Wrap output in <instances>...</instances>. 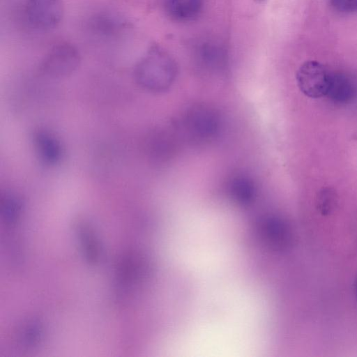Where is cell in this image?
<instances>
[{"label": "cell", "mask_w": 357, "mask_h": 357, "mask_svg": "<svg viewBox=\"0 0 357 357\" xmlns=\"http://www.w3.org/2000/svg\"><path fill=\"white\" fill-rule=\"evenodd\" d=\"M81 56L73 44L62 42L54 45L45 54L40 65L42 72L52 78L72 75L79 66Z\"/></svg>", "instance_id": "7a4b0ae2"}, {"label": "cell", "mask_w": 357, "mask_h": 357, "mask_svg": "<svg viewBox=\"0 0 357 357\" xmlns=\"http://www.w3.org/2000/svg\"><path fill=\"white\" fill-rule=\"evenodd\" d=\"M355 294H356V296L357 298V278H356V282H355Z\"/></svg>", "instance_id": "30bf717a"}, {"label": "cell", "mask_w": 357, "mask_h": 357, "mask_svg": "<svg viewBox=\"0 0 357 357\" xmlns=\"http://www.w3.org/2000/svg\"><path fill=\"white\" fill-rule=\"evenodd\" d=\"M24 6L28 21L39 29H54L63 17L64 5L62 0H25Z\"/></svg>", "instance_id": "277c9868"}, {"label": "cell", "mask_w": 357, "mask_h": 357, "mask_svg": "<svg viewBox=\"0 0 357 357\" xmlns=\"http://www.w3.org/2000/svg\"><path fill=\"white\" fill-rule=\"evenodd\" d=\"M337 205V195L334 189L326 187L319 192L317 197V207L323 215L331 213Z\"/></svg>", "instance_id": "ba28073f"}, {"label": "cell", "mask_w": 357, "mask_h": 357, "mask_svg": "<svg viewBox=\"0 0 357 357\" xmlns=\"http://www.w3.org/2000/svg\"><path fill=\"white\" fill-rule=\"evenodd\" d=\"M331 75L322 63L317 61H307L299 67L296 73V82L304 95L319 98L326 96Z\"/></svg>", "instance_id": "3957f363"}, {"label": "cell", "mask_w": 357, "mask_h": 357, "mask_svg": "<svg viewBox=\"0 0 357 357\" xmlns=\"http://www.w3.org/2000/svg\"><path fill=\"white\" fill-rule=\"evenodd\" d=\"M33 142L36 153L43 164L54 166L60 162L63 156V148L53 134L39 129L34 132Z\"/></svg>", "instance_id": "5b68a950"}, {"label": "cell", "mask_w": 357, "mask_h": 357, "mask_svg": "<svg viewBox=\"0 0 357 357\" xmlns=\"http://www.w3.org/2000/svg\"><path fill=\"white\" fill-rule=\"evenodd\" d=\"M353 93V86L348 78L332 74L326 96L333 100L345 102L351 98Z\"/></svg>", "instance_id": "52a82bcc"}, {"label": "cell", "mask_w": 357, "mask_h": 357, "mask_svg": "<svg viewBox=\"0 0 357 357\" xmlns=\"http://www.w3.org/2000/svg\"><path fill=\"white\" fill-rule=\"evenodd\" d=\"M333 7L341 13L357 11V0H330Z\"/></svg>", "instance_id": "9c48e42d"}, {"label": "cell", "mask_w": 357, "mask_h": 357, "mask_svg": "<svg viewBox=\"0 0 357 357\" xmlns=\"http://www.w3.org/2000/svg\"><path fill=\"white\" fill-rule=\"evenodd\" d=\"M164 9L173 20L180 22L190 21L200 13L203 0H162Z\"/></svg>", "instance_id": "8992f818"}, {"label": "cell", "mask_w": 357, "mask_h": 357, "mask_svg": "<svg viewBox=\"0 0 357 357\" xmlns=\"http://www.w3.org/2000/svg\"><path fill=\"white\" fill-rule=\"evenodd\" d=\"M174 65L169 55L160 47L153 46L137 63L134 77L142 87L158 90L165 86L173 75Z\"/></svg>", "instance_id": "6da1fadb"}]
</instances>
